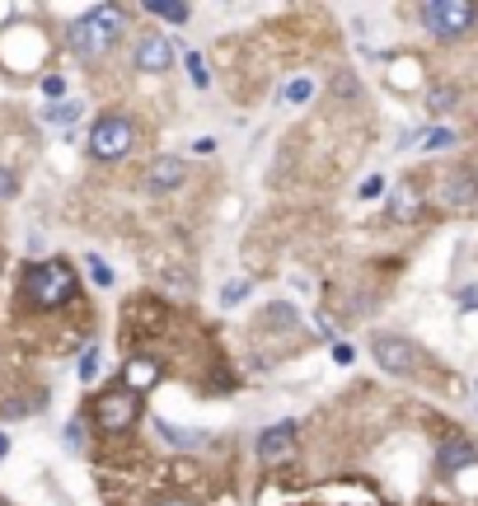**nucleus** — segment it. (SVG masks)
I'll return each instance as SVG.
<instances>
[{
	"instance_id": "f257e3e1",
	"label": "nucleus",
	"mask_w": 478,
	"mask_h": 506,
	"mask_svg": "<svg viewBox=\"0 0 478 506\" xmlns=\"http://www.w3.org/2000/svg\"><path fill=\"white\" fill-rule=\"evenodd\" d=\"M122 34V10L118 5H94L85 19L71 24V47L85 61H98L104 52H113V43Z\"/></svg>"
},
{
	"instance_id": "f03ea898",
	"label": "nucleus",
	"mask_w": 478,
	"mask_h": 506,
	"mask_svg": "<svg viewBox=\"0 0 478 506\" xmlns=\"http://www.w3.org/2000/svg\"><path fill=\"white\" fill-rule=\"evenodd\" d=\"M24 296L33 309H57L75 296V272L57 263V258H47V263H33L24 272Z\"/></svg>"
},
{
	"instance_id": "7ed1b4c3",
	"label": "nucleus",
	"mask_w": 478,
	"mask_h": 506,
	"mask_svg": "<svg viewBox=\"0 0 478 506\" xmlns=\"http://www.w3.org/2000/svg\"><path fill=\"white\" fill-rule=\"evenodd\" d=\"M418 14H422L427 34H436V38H465L469 28L478 24V5H474V0H427Z\"/></svg>"
},
{
	"instance_id": "20e7f679",
	"label": "nucleus",
	"mask_w": 478,
	"mask_h": 506,
	"mask_svg": "<svg viewBox=\"0 0 478 506\" xmlns=\"http://www.w3.org/2000/svg\"><path fill=\"white\" fill-rule=\"evenodd\" d=\"M131 145H137V127H131V118L108 113V118L94 122V132H90V155L94 160H122Z\"/></svg>"
},
{
	"instance_id": "39448f33",
	"label": "nucleus",
	"mask_w": 478,
	"mask_h": 506,
	"mask_svg": "<svg viewBox=\"0 0 478 506\" xmlns=\"http://www.w3.org/2000/svg\"><path fill=\"white\" fill-rule=\"evenodd\" d=\"M137 417H141V403H137V394H127V389H108V394H98V403H94V422L113 436L131 432Z\"/></svg>"
},
{
	"instance_id": "423d86ee",
	"label": "nucleus",
	"mask_w": 478,
	"mask_h": 506,
	"mask_svg": "<svg viewBox=\"0 0 478 506\" xmlns=\"http://www.w3.org/2000/svg\"><path fill=\"white\" fill-rule=\"evenodd\" d=\"M371 347H375V362H380V370H389V375H413V366H418L413 342H404L399 333H380Z\"/></svg>"
},
{
	"instance_id": "0eeeda50",
	"label": "nucleus",
	"mask_w": 478,
	"mask_h": 506,
	"mask_svg": "<svg viewBox=\"0 0 478 506\" xmlns=\"http://www.w3.org/2000/svg\"><path fill=\"white\" fill-rule=\"evenodd\" d=\"M169 66H174V47H169V38H164V34L141 38V47H137V71L160 75V71H169Z\"/></svg>"
},
{
	"instance_id": "6e6552de",
	"label": "nucleus",
	"mask_w": 478,
	"mask_h": 506,
	"mask_svg": "<svg viewBox=\"0 0 478 506\" xmlns=\"http://www.w3.org/2000/svg\"><path fill=\"white\" fill-rule=\"evenodd\" d=\"M291 446H295V427H291V422L268 427V432L258 436V460L263 464H277V460H286V455H291Z\"/></svg>"
},
{
	"instance_id": "1a4fd4ad",
	"label": "nucleus",
	"mask_w": 478,
	"mask_h": 506,
	"mask_svg": "<svg viewBox=\"0 0 478 506\" xmlns=\"http://www.w3.org/2000/svg\"><path fill=\"white\" fill-rule=\"evenodd\" d=\"M160 385V366L151 362V356H131L127 370H122V389L127 394H145V389Z\"/></svg>"
},
{
	"instance_id": "9d476101",
	"label": "nucleus",
	"mask_w": 478,
	"mask_h": 506,
	"mask_svg": "<svg viewBox=\"0 0 478 506\" xmlns=\"http://www.w3.org/2000/svg\"><path fill=\"white\" fill-rule=\"evenodd\" d=\"M178 183H184V160H174V155H160L151 174H145V188L151 192H174Z\"/></svg>"
},
{
	"instance_id": "9b49d317",
	"label": "nucleus",
	"mask_w": 478,
	"mask_h": 506,
	"mask_svg": "<svg viewBox=\"0 0 478 506\" xmlns=\"http://www.w3.org/2000/svg\"><path fill=\"white\" fill-rule=\"evenodd\" d=\"M436 460H441V473H446V479H451L455 469H465V464H474L478 455L469 450V440H459V436H451V440H441Z\"/></svg>"
},
{
	"instance_id": "f8f14e48",
	"label": "nucleus",
	"mask_w": 478,
	"mask_h": 506,
	"mask_svg": "<svg viewBox=\"0 0 478 506\" xmlns=\"http://www.w3.org/2000/svg\"><path fill=\"white\" fill-rule=\"evenodd\" d=\"M155 432L169 440V446H178V450H197V446H207V432H178V427H169L164 417H155Z\"/></svg>"
},
{
	"instance_id": "ddd939ff",
	"label": "nucleus",
	"mask_w": 478,
	"mask_h": 506,
	"mask_svg": "<svg viewBox=\"0 0 478 506\" xmlns=\"http://www.w3.org/2000/svg\"><path fill=\"white\" fill-rule=\"evenodd\" d=\"M418 57H404V61H394L389 66V85L394 90H418Z\"/></svg>"
},
{
	"instance_id": "4468645a",
	"label": "nucleus",
	"mask_w": 478,
	"mask_h": 506,
	"mask_svg": "<svg viewBox=\"0 0 478 506\" xmlns=\"http://www.w3.org/2000/svg\"><path fill=\"white\" fill-rule=\"evenodd\" d=\"M80 113H85V104H80V99H66V104L43 108V122H52V127H71V122H80Z\"/></svg>"
},
{
	"instance_id": "2eb2a0df",
	"label": "nucleus",
	"mask_w": 478,
	"mask_h": 506,
	"mask_svg": "<svg viewBox=\"0 0 478 506\" xmlns=\"http://www.w3.org/2000/svg\"><path fill=\"white\" fill-rule=\"evenodd\" d=\"M474 198H478V183H474L469 174H455L451 188H446V206H469Z\"/></svg>"
},
{
	"instance_id": "dca6fc26",
	"label": "nucleus",
	"mask_w": 478,
	"mask_h": 506,
	"mask_svg": "<svg viewBox=\"0 0 478 506\" xmlns=\"http://www.w3.org/2000/svg\"><path fill=\"white\" fill-rule=\"evenodd\" d=\"M451 483H455V493H459V497H478V460L465 464V469H455V473H451Z\"/></svg>"
},
{
	"instance_id": "f3484780",
	"label": "nucleus",
	"mask_w": 478,
	"mask_h": 506,
	"mask_svg": "<svg viewBox=\"0 0 478 506\" xmlns=\"http://www.w3.org/2000/svg\"><path fill=\"white\" fill-rule=\"evenodd\" d=\"M389 211H394V216H399V221H413V216H418V192H413V188L394 192V202H389Z\"/></svg>"
},
{
	"instance_id": "a211bd4d",
	"label": "nucleus",
	"mask_w": 478,
	"mask_h": 506,
	"mask_svg": "<svg viewBox=\"0 0 478 506\" xmlns=\"http://www.w3.org/2000/svg\"><path fill=\"white\" fill-rule=\"evenodd\" d=\"M446 145H455L451 127H432V132H422V151H446Z\"/></svg>"
},
{
	"instance_id": "6ab92c4d",
	"label": "nucleus",
	"mask_w": 478,
	"mask_h": 506,
	"mask_svg": "<svg viewBox=\"0 0 478 506\" xmlns=\"http://www.w3.org/2000/svg\"><path fill=\"white\" fill-rule=\"evenodd\" d=\"M145 14H160V19H169V24H184L188 19V5H160V0H151Z\"/></svg>"
},
{
	"instance_id": "aec40b11",
	"label": "nucleus",
	"mask_w": 478,
	"mask_h": 506,
	"mask_svg": "<svg viewBox=\"0 0 478 506\" xmlns=\"http://www.w3.org/2000/svg\"><path fill=\"white\" fill-rule=\"evenodd\" d=\"M310 94H315V85H310V80H291V85L282 90V99H286V104H305Z\"/></svg>"
},
{
	"instance_id": "412c9836",
	"label": "nucleus",
	"mask_w": 478,
	"mask_h": 506,
	"mask_svg": "<svg viewBox=\"0 0 478 506\" xmlns=\"http://www.w3.org/2000/svg\"><path fill=\"white\" fill-rule=\"evenodd\" d=\"M380 192H385V178H380V174H371L366 183L357 188V198H361V202H371V198H380Z\"/></svg>"
},
{
	"instance_id": "4be33fe9",
	"label": "nucleus",
	"mask_w": 478,
	"mask_h": 506,
	"mask_svg": "<svg viewBox=\"0 0 478 506\" xmlns=\"http://www.w3.org/2000/svg\"><path fill=\"white\" fill-rule=\"evenodd\" d=\"M90 276H94L98 286H113V268L104 263V258H94V253H90Z\"/></svg>"
},
{
	"instance_id": "5701e85b",
	"label": "nucleus",
	"mask_w": 478,
	"mask_h": 506,
	"mask_svg": "<svg viewBox=\"0 0 478 506\" xmlns=\"http://www.w3.org/2000/svg\"><path fill=\"white\" fill-rule=\"evenodd\" d=\"M188 75H192V85H197V90L207 85V61L197 57V52H188Z\"/></svg>"
},
{
	"instance_id": "b1692460",
	"label": "nucleus",
	"mask_w": 478,
	"mask_h": 506,
	"mask_svg": "<svg viewBox=\"0 0 478 506\" xmlns=\"http://www.w3.org/2000/svg\"><path fill=\"white\" fill-rule=\"evenodd\" d=\"M244 296H249V282H230V286H225V296H221V305L230 309V305H239Z\"/></svg>"
},
{
	"instance_id": "393cba45",
	"label": "nucleus",
	"mask_w": 478,
	"mask_h": 506,
	"mask_svg": "<svg viewBox=\"0 0 478 506\" xmlns=\"http://www.w3.org/2000/svg\"><path fill=\"white\" fill-rule=\"evenodd\" d=\"M94 375H98V347H90L80 356V380H94Z\"/></svg>"
},
{
	"instance_id": "a878e982",
	"label": "nucleus",
	"mask_w": 478,
	"mask_h": 506,
	"mask_svg": "<svg viewBox=\"0 0 478 506\" xmlns=\"http://www.w3.org/2000/svg\"><path fill=\"white\" fill-rule=\"evenodd\" d=\"M14 192H20V183H14V174H10V169H0V202H10Z\"/></svg>"
},
{
	"instance_id": "bb28decb",
	"label": "nucleus",
	"mask_w": 478,
	"mask_h": 506,
	"mask_svg": "<svg viewBox=\"0 0 478 506\" xmlns=\"http://www.w3.org/2000/svg\"><path fill=\"white\" fill-rule=\"evenodd\" d=\"M451 104H455V90H436V94H432V108H436V113H446Z\"/></svg>"
},
{
	"instance_id": "cd10ccee",
	"label": "nucleus",
	"mask_w": 478,
	"mask_h": 506,
	"mask_svg": "<svg viewBox=\"0 0 478 506\" xmlns=\"http://www.w3.org/2000/svg\"><path fill=\"white\" fill-rule=\"evenodd\" d=\"M61 90H66V80H61V75H47V80H43V94H52V99H57Z\"/></svg>"
},
{
	"instance_id": "c85d7f7f",
	"label": "nucleus",
	"mask_w": 478,
	"mask_h": 506,
	"mask_svg": "<svg viewBox=\"0 0 478 506\" xmlns=\"http://www.w3.org/2000/svg\"><path fill=\"white\" fill-rule=\"evenodd\" d=\"M459 305H478V286H465V291H459Z\"/></svg>"
},
{
	"instance_id": "c756f323",
	"label": "nucleus",
	"mask_w": 478,
	"mask_h": 506,
	"mask_svg": "<svg viewBox=\"0 0 478 506\" xmlns=\"http://www.w3.org/2000/svg\"><path fill=\"white\" fill-rule=\"evenodd\" d=\"M66 440H71V450H80V422H71V427H66Z\"/></svg>"
},
{
	"instance_id": "7c9ffc66",
	"label": "nucleus",
	"mask_w": 478,
	"mask_h": 506,
	"mask_svg": "<svg viewBox=\"0 0 478 506\" xmlns=\"http://www.w3.org/2000/svg\"><path fill=\"white\" fill-rule=\"evenodd\" d=\"M10 450V436H0V455H5Z\"/></svg>"
},
{
	"instance_id": "2f4dec72",
	"label": "nucleus",
	"mask_w": 478,
	"mask_h": 506,
	"mask_svg": "<svg viewBox=\"0 0 478 506\" xmlns=\"http://www.w3.org/2000/svg\"><path fill=\"white\" fill-rule=\"evenodd\" d=\"M164 506H192V502H178V497H174V502H164Z\"/></svg>"
},
{
	"instance_id": "473e14b6",
	"label": "nucleus",
	"mask_w": 478,
	"mask_h": 506,
	"mask_svg": "<svg viewBox=\"0 0 478 506\" xmlns=\"http://www.w3.org/2000/svg\"><path fill=\"white\" fill-rule=\"evenodd\" d=\"M474 399H478V389H474Z\"/></svg>"
}]
</instances>
